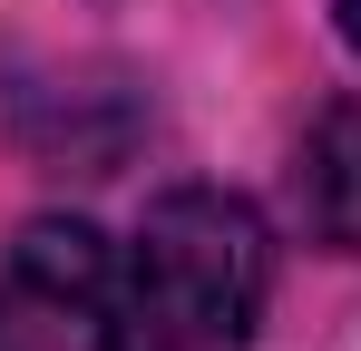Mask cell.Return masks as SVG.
<instances>
[{
	"instance_id": "6da1fadb",
	"label": "cell",
	"mask_w": 361,
	"mask_h": 351,
	"mask_svg": "<svg viewBox=\"0 0 361 351\" xmlns=\"http://www.w3.org/2000/svg\"><path fill=\"white\" fill-rule=\"evenodd\" d=\"M264 283H274L264 215L225 185H176L108 264L98 351H244L264 322Z\"/></svg>"
},
{
	"instance_id": "277c9868",
	"label": "cell",
	"mask_w": 361,
	"mask_h": 351,
	"mask_svg": "<svg viewBox=\"0 0 361 351\" xmlns=\"http://www.w3.org/2000/svg\"><path fill=\"white\" fill-rule=\"evenodd\" d=\"M0 351H20V332H10V322H0Z\"/></svg>"
},
{
	"instance_id": "7a4b0ae2",
	"label": "cell",
	"mask_w": 361,
	"mask_h": 351,
	"mask_svg": "<svg viewBox=\"0 0 361 351\" xmlns=\"http://www.w3.org/2000/svg\"><path fill=\"white\" fill-rule=\"evenodd\" d=\"M302 215H312L322 244L361 254V98L312 117V137H302Z\"/></svg>"
},
{
	"instance_id": "3957f363",
	"label": "cell",
	"mask_w": 361,
	"mask_h": 351,
	"mask_svg": "<svg viewBox=\"0 0 361 351\" xmlns=\"http://www.w3.org/2000/svg\"><path fill=\"white\" fill-rule=\"evenodd\" d=\"M332 10H342V39L361 49V0H332Z\"/></svg>"
}]
</instances>
